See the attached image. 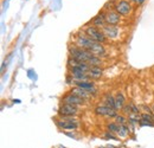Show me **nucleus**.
Listing matches in <instances>:
<instances>
[{"label": "nucleus", "mask_w": 154, "mask_h": 148, "mask_svg": "<svg viewBox=\"0 0 154 148\" xmlns=\"http://www.w3.org/2000/svg\"><path fill=\"white\" fill-rule=\"evenodd\" d=\"M132 1H134L135 4H139V5H141V4H142L145 0H132Z\"/></svg>", "instance_id": "nucleus-23"}, {"label": "nucleus", "mask_w": 154, "mask_h": 148, "mask_svg": "<svg viewBox=\"0 0 154 148\" xmlns=\"http://www.w3.org/2000/svg\"><path fill=\"white\" fill-rule=\"evenodd\" d=\"M152 111H153V114H154V104L152 106Z\"/></svg>", "instance_id": "nucleus-24"}, {"label": "nucleus", "mask_w": 154, "mask_h": 148, "mask_svg": "<svg viewBox=\"0 0 154 148\" xmlns=\"http://www.w3.org/2000/svg\"><path fill=\"white\" fill-rule=\"evenodd\" d=\"M102 32L104 33V36L107 38L114 39V38H116L119 36V27L114 26V25H106L102 29Z\"/></svg>", "instance_id": "nucleus-10"}, {"label": "nucleus", "mask_w": 154, "mask_h": 148, "mask_svg": "<svg viewBox=\"0 0 154 148\" xmlns=\"http://www.w3.org/2000/svg\"><path fill=\"white\" fill-rule=\"evenodd\" d=\"M70 93L74 94V95H76V96H78L79 98H82V100H84V101L89 100V98L93 96V94L90 93L89 90H85V89H82V88H78V87L72 88Z\"/></svg>", "instance_id": "nucleus-11"}, {"label": "nucleus", "mask_w": 154, "mask_h": 148, "mask_svg": "<svg viewBox=\"0 0 154 148\" xmlns=\"http://www.w3.org/2000/svg\"><path fill=\"white\" fill-rule=\"evenodd\" d=\"M115 122L117 125H120V126H122V125H127L128 123V119H126L123 115H116L115 117Z\"/></svg>", "instance_id": "nucleus-19"}, {"label": "nucleus", "mask_w": 154, "mask_h": 148, "mask_svg": "<svg viewBox=\"0 0 154 148\" xmlns=\"http://www.w3.org/2000/svg\"><path fill=\"white\" fill-rule=\"evenodd\" d=\"M119 129H120V125H117L116 122H110V123L107 125V130H108L109 133H113V134L116 135Z\"/></svg>", "instance_id": "nucleus-17"}, {"label": "nucleus", "mask_w": 154, "mask_h": 148, "mask_svg": "<svg viewBox=\"0 0 154 148\" xmlns=\"http://www.w3.org/2000/svg\"><path fill=\"white\" fill-rule=\"evenodd\" d=\"M139 125H140L141 127H143V126H148V127H154V123H153V122H147V121H142V120H140Z\"/></svg>", "instance_id": "nucleus-20"}, {"label": "nucleus", "mask_w": 154, "mask_h": 148, "mask_svg": "<svg viewBox=\"0 0 154 148\" xmlns=\"http://www.w3.org/2000/svg\"><path fill=\"white\" fill-rule=\"evenodd\" d=\"M56 125L59 129L63 130H76L79 127V121L76 116H69V117H60L56 120Z\"/></svg>", "instance_id": "nucleus-3"}, {"label": "nucleus", "mask_w": 154, "mask_h": 148, "mask_svg": "<svg viewBox=\"0 0 154 148\" xmlns=\"http://www.w3.org/2000/svg\"><path fill=\"white\" fill-rule=\"evenodd\" d=\"M75 45L78 46V48H81V49H84V50L91 52L93 55L97 56V57H100V58L107 56V50H106V48L103 46V44L93 40L91 38L88 37L85 33L77 35L76 39H75Z\"/></svg>", "instance_id": "nucleus-1"}, {"label": "nucleus", "mask_w": 154, "mask_h": 148, "mask_svg": "<svg viewBox=\"0 0 154 148\" xmlns=\"http://www.w3.org/2000/svg\"><path fill=\"white\" fill-rule=\"evenodd\" d=\"M102 74H103V70L100 66H91L90 70L88 71L90 79H97V78H100L102 76Z\"/></svg>", "instance_id": "nucleus-13"}, {"label": "nucleus", "mask_w": 154, "mask_h": 148, "mask_svg": "<svg viewBox=\"0 0 154 148\" xmlns=\"http://www.w3.org/2000/svg\"><path fill=\"white\" fill-rule=\"evenodd\" d=\"M128 134H129V126L128 125H122V126H120V129H119L116 135L119 137H126Z\"/></svg>", "instance_id": "nucleus-16"}, {"label": "nucleus", "mask_w": 154, "mask_h": 148, "mask_svg": "<svg viewBox=\"0 0 154 148\" xmlns=\"http://www.w3.org/2000/svg\"><path fill=\"white\" fill-rule=\"evenodd\" d=\"M62 102H63V103H65V104H71V106H75V107H79V106L84 104V102H85V101H84V100H82V98H79L78 96L74 95V94L69 93L68 95L63 96Z\"/></svg>", "instance_id": "nucleus-8"}, {"label": "nucleus", "mask_w": 154, "mask_h": 148, "mask_svg": "<svg viewBox=\"0 0 154 148\" xmlns=\"http://www.w3.org/2000/svg\"><path fill=\"white\" fill-rule=\"evenodd\" d=\"M122 111L125 113V114H131L132 113V110H131V104H127V106H125L123 108H122Z\"/></svg>", "instance_id": "nucleus-22"}, {"label": "nucleus", "mask_w": 154, "mask_h": 148, "mask_svg": "<svg viewBox=\"0 0 154 148\" xmlns=\"http://www.w3.org/2000/svg\"><path fill=\"white\" fill-rule=\"evenodd\" d=\"M140 119L142 121H147V122H153L154 121V114H151V113H142L140 115Z\"/></svg>", "instance_id": "nucleus-18"}, {"label": "nucleus", "mask_w": 154, "mask_h": 148, "mask_svg": "<svg viewBox=\"0 0 154 148\" xmlns=\"http://www.w3.org/2000/svg\"><path fill=\"white\" fill-rule=\"evenodd\" d=\"M114 11L117 12L120 16H128L132 12V5L127 0H120V1L115 2Z\"/></svg>", "instance_id": "nucleus-5"}, {"label": "nucleus", "mask_w": 154, "mask_h": 148, "mask_svg": "<svg viewBox=\"0 0 154 148\" xmlns=\"http://www.w3.org/2000/svg\"><path fill=\"white\" fill-rule=\"evenodd\" d=\"M100 148H104V147H100Z\"/></svg>", "instance_id": "nucleus-25"}, {"label": "nucleus", "mask_w": 154, "mask_h": 148, "mask_svg": "<svg viewBox=\"0 0 154 148\" xmlns=\"http://www.w3.org/2000/svg\"><path fill=\"white\" fill-rule=\"evenodd\" d=\"M106 13L104 12H101V13H98L96 17L94 18L93 20V26H95L97 29H103L104 26H106Z\"/></svg>", "instance_id": "nucleus-12"}, {"label": "nucleus", "mask_w": 154, "mask_h": 148, "mask_svg": "<svg viewBox=\"0 0 154 148\" xmlns=\"http://www.w3.org/2000/svg\"><path fill=\"white\" fill-rule=\"evenodd\" d=\"M95 114L98 116H104V117H114L115 119L116 115H117V110L113 109V108H109L104 104L102 106H97L95 108Z\"/></svg>", "instance_id": "nucleus-7"}, {"label": "nucleus", "mask_w": 154, "mask_h": 148, "mask_svg": "<svg viewBox=\"0 0 154 148\" xmlns=\"http://www.w3.org/2000/svg\"><path fill=\"white\" fill-rule=\"evenodd\" d=\"M104 106L109 107V108H113L116 109V103H115V97L110 94H107L106 97H104Z\"/></svg>", "instance_id": "nucleus-15"}, {"label": "nucleus", "mask_w": 154, "mask_h": 148, "mask_svg": "<svg viewBox=\"0 0 154 148\" xmlns=\"http://www.w3.org/2000/svg\"><path fill=\"white\" fill-rule=\"evenodd\" d=\"M84 33H85L89 38H91L93 40H95V42H97V43H101V44L106 43L107 39H108V38L104 36V33L102 32V30L97 29V27L93 26V25L88 26V27L84 30Z\"/></svg>", "instance_id": "nucleus-4"}, {"label": "nucleus", "mask_w": 154, "mask_h": 148, "mask_svg": "<svg viewBox=\"0 0 154 148\" xmlns=\"http://www.w3.org/2000/svg\"><path fill=\"white\" fill-rule=\"evenodd\" d=\"M115 103H116V110H122V108L125 107V103H126V98H125L123 94L121 93L116 94Z\"/></svg>", "instance_id": "nucleus-14"}, {"label": "nucleus", "mask_w": 154, "mask_h": 148, "mask_svg": "<svg viewBox=\"0 0 154 148\" xmlns=\"http://www.w3.org/2000/svg\"><path fill=\"white\" fill-rule=\"evenodd\" d=\"M69 52H70V57L75 58V59L79 60V62L88 63L91 66H100L102 64V59L100 57L93 55L91 52H89V51H87L84 49H81V48H78L76 45L70 48Z\"/></svg>", "instance_id": "nucleus-2"}, {"label": "nucleus", "mask_w": 154, "mask_h": 148, "mask_svg": "<svg viewBox=\"0 0 154 148\" xmlns=\"http://www.w3.org/2000/svg\"><path fill=\"white\" fill-rule=\"evenodd\" d=\"M58 114L60 117H69V116H76L78 114V107L71 106V104H65L63 103L59 109H58Z\"/></svg>", "instance_id": "nucleus-6"}, {"label": "nucleus", "mask_w": 154, "mask_h": 148, "mask_svg": "<svg viewBox=\"0 0 154 148\" xmlns=\"http://www.w3.org/2000/svg\"><path fill=\"white\" fill-rule=\"evenodd\" d=\"M131 110H132V113L131 114H139V108L135 106V104H133V103H131Z\"/></svg>", "instance_id": "nucleus-21"}, {"label": "nucleus", "mask_w": 154, "mask_h": 148, "mask_svg": "<svg viewBox=\"0 0 154 148\" xmlns=\"http://www.w3.org/2000/svg\"><path fill=\"white\" fill-rule=\"evenodd\" d=\"M121 21V16L115 11H108L106 12V23L107 25H114L117 26V24Z\"/></svg>", "instance_id": "nucleus-9"}]
</instances>
